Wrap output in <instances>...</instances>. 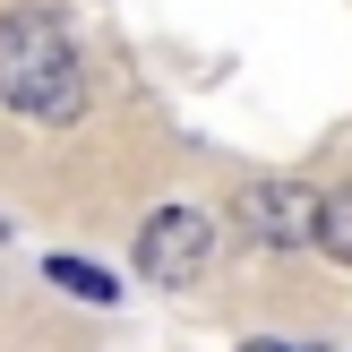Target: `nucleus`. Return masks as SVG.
<instances>
[{
    "label": "nucleus",
    "instance_id": "nucleus-1",
    "mask_svg": "<svg viewBox=\"0 0 352 352\" xmlns=\"http://www.w3.org/2000/svg\"><path fill=\"white\" fill-rule=\"evenodd\" d=\"M0 103L43 120V129H78L86 120V60L69 43L60 9H43V0L0 9Z\"/></svg>",
    "mask_w": 352,
    "mask_h": 352
},
{
    "label": "nucleus",
    "instance_id": "nucleus-2",
    "mask_svg": "<svg viewBox=\"0 0 352 352\" xmlns=\"http://www.w3.org/2000/svg\"><path fill=\"white\" fill-rule=\"evenodd\" d=\"M206 258H215V215L206 206H155L146 223H138V275L146 284H164V292H181V284H198L206 275Z\"/></svg>",
    "mask_w": 352,
    "mask_h": 352
},
{
    "label": "nucleus",
    "instance_id": "nucleus-3",
    "mask_svg": "<svg viewBox=\"0 0 352 352\" xmlns=\"http://www.w3.org/2000/svg\"><path fill=\"white\" fill-rule=\"evenodd\" d=\"M318 189L309 181H241L232 198V223L258 241V250H301V241H318Z\"/></svg>",
    "mask_w": 352,
    "mask_h": 352
},
{
    "label": "nucleus",
    "instance_id": "nucleus-4",
    "mask_svg": "<svg viewBox=\"0 0 352 352\" xmlns=\"http://www.w3.org/2000/svg\"><path fill=\"white\" fill-rule=\"evenodd\" d=\"M43 275L69 292V301H95V309H103V301H120V284H112L103 267H86V258H43Z\"/></svg>",
    "mask_w": 352,
    "mask_h": 352
},
{
    "label": "nucleus",
    "instance_id": "nucleus-5",
    "mask_svg": "<svg viewBox=\"0 0 352 352\" xmlns=\"http://www.w3.org/2000/svg\"><path fill=\"white\" fill-rule=\"evenodd\" d=\"M318 250L336 258V267H352V181H344L336 198L318 206Z\"/></svg>",
    "mask_w": 352,
    "mask_h": 352
},
{
    "label": "nucleus",
    "instance_id": "nucleus-6",
    "mask_svg": "<svg viewBox=\"0 0 352 352\" xmlns=\"http://www.w3.org/2000/svg\"><path fill=\"white\" fill-rule=\"evenodd\" d=\"M241 352H318V344H284V336H250Z\"/></svg>",
    "mask_w": 352,
    "mask_h": 352
},
{
    "label": "nucleus",
    "instance_id": "nucleus-7",
    "mask_svg": "<svg viewBox=\"0 0 352 352\" xmlns=\"http://www.w3.org/2000/svg\"><path fill=\"white\" fill-rule=\"evenodd\" d=\"M0 241H9V223H0Z\"/></svg>",
    "mask_w": 352,
    "mask_h": 352
}]
</instances>
